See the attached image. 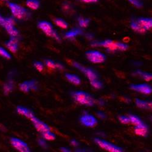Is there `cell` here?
Wrapping results in <instances>:
<instances>
[{
  "label": "cell",
  "instance_id": "26",
  "mask_svg": "<svg viewBox=\"0 0 152 152\" xmlns=\"http://www.w3.org/2000/svg\"><path fill=\"white\" fill-rule=\"evenodd\" d=\"M90 22V20L89 18H83V17H79L78 18V23L79 25L80 28H85L88 26Z\"/></svg>",
  "mask_w": 152,
  "mask_h": 152
},
{
  "label": "cell",
  "instance_id": "4",
  "mask_svg": "<svg viewBox=\"0 0 152 152\" xmlns=\"http://www.w3.org/2000/svg\"><path fill=\"white\" fill-rule=\"evenodd\" d=\"M15 20L14 17L4 18L1 26H2L9 34L10 37H17L19 35V31L15 26Z\"/></svg>",
  "mask_w": 152,
  "mask_h": 152
},
{
  "label": "cell",
  "instance_id": "24",
  "mask_svg": "<svg viewBox=\"0 0 152 152\" xmlns=\"http://www.w3.org/2000/svg\"><path fill=\"white\" fill-rule=\"evenodd\" d=\"M14 89V82L12 80H9L4 85L3 90L5 94H8L11 93Z\"/></svg>",
  "mask_w": 152,
  "mask_h": 152
},
{
  "label": "cell",
  "instance_id": "42",
  "mask_svg": "<svg viewBox=\"0 0 152 152\" xmlns=\"http://www.w3.org/2000/svg\"><path fill=\"white\" fill-rule=\"evenodd\" d=\"M86 37L87 39L91 40V39H93V35L91 34H87L86 35Z\"/></svg>",
  "mask_w": 152,
  "mask_h": 152
},
{
  "label": "cell",
  "instance_id": "14",
  "mask_svg": "<svg viewBox=\"0 0 152 152\" xmlns=\"http://www.w3.org/2000/svg\"><path fill=\"white\" fill-rule=\"evenodd\" d=\"M7 48L12 53H16L18 49V43L17 37H10V39L5 43Z\"/></svg>",
  "mask_w": 152,
  "mask_h": 152
},
{
  "label": "cell",
  "instance_id": "9",
  "mask_svg": "<svg viewBox=\"0 0 152 152\" xmlns=\"http://www.w3.org/2000/svg\"><path fill=\"white\" fill-rule=\"evenodd\" d=\"M80 121L81 124L87 127H94L97 124V119L90 114L85 113L80 117Z\"/></svg>",
  "mask_w": 152,
  "mask_h": 152
},
{
  "label": "cell",
  "instance_id": "15",
  "mask_svg": "<svg viewBox=\"0 0 152 152\" xmlns=\"http://www.w3.org/2000/svg\"><path fill=\"white\" fill-rule=\"evenodd\" d=\"M17 111L19 115L23 116L30 119L34 116V113H33L32 111H31V110L26 107H23L22 106H18L17 107Z\"/></svg>",
  "mask_w": 152,
  "mask_h": 152
},
{
  "label": "cell",
  "instance_id": "27",
  "mask_svg": "<svg viewBox=\"0 0 152 152\" xmlns=\"http://www.w3.org/2000/svg\"><path fill=\"white\" fill-rule=\"evenodd\" d=\"M42 134H43V137L45 139V140L54 141L56 139V134L52 133L51 132H50V130L43 133Z\"/></svg>",
  "mask_w": 152,
  "mask_h": 152
},
{
  "label": "cell",
  "instance_id": "13",
  "mask_svg": "<svg viewBox=\"0 0 152 152\" xmlns=\"http://www.w3.org/2000/svg\"><path fill=\"white\" fill-rule=\"evenodd\" d=\"M19 88L20 90L24 93H28L31 90H37V82L34 80L24 81L19 85Z\"/></svg>",
  "mask_w": 152,
  "mask_h": 152
},
{
  "label": "cell",
  "instance_id": "46",
  "mask_svg": "<svg viewBox=\"0 0 152 152\" xmlns=\"http://www.w3.org/2000/svg\"><path fill=\"white\" fill-rule=\"evenodd\" d=\"M151 121H152V117L151 118Z\"/></svg>",
  "mask_w": 152,
  "mask_h": 152
},
{
  "label": "cell",
  "instance_id": "31",
  "mask_svg": "<svg viewBox=\"0 0 152 152\" xmlns=\"http://www.w3.org/2000/svg\"><path fill=\"white\" fill-rule=\"evenodd\" d=\"M116 49L117 50H121V51H124L128 49V46L125 43L121 42H116Z\"/></svg>",
  "mask_w": 152,
  "mask_h": 152
},
{
  "label": "cell",
  "instance_id": "18",
  "mask_svg": "<svg viewBox=\"0 0 152 152\" xmlns=\"http://www.w3.org/2000/svg\"><path fill=\"white\" fill-rule=\"evenodd\" d=\"M136 104L137 106V107L142 109L152 110V101H149V102H148V101L137 99H136Z\"/></svg>",
  "mask_w": 152,
  "mask_h": 152
},
{
  "label": "cell",
  "instance_id": "39",
  "mask_svg": "<svg viewBox=\"0 0 152 152\" xmlns=\"http://www.w3.org/2000/svg\"><path fill=\"white\" fill-rule=\"evenodd\" d=\"M56 68L60 69V70H62L64 69V66L60 63H56Z\"/></svg>",
  "mask_w": 152,
  "mask_h": 152
},
{
  "label": "cell",
  "instance_id": "41",
  "mask_svg": "<svg viewBox=\"0 0 152 152\" xmlns=\"http://www.w3.org/2000/svg\"><path fill=\"white\" fill-rule=\"evenodd\" d=\"M60 150L61 151H63V152H68V151H70L69 149L67 147H61L60 148Z\"/></svg>",
  "mask_w": 152,
  "mask_h": 152
},
{
  "label": "cell",
  "instance_id": "16",
  "mask_svg": "<svg viewBox=\"0 0 152 152\" xmlns=\"http://www.w3.org/2000/svg\"><path fill=\"white\" fill-rule=\"evenodd\" d=\"M135 133L140 136H145L148 133L147 126L143 122L138 125H136L134 127Z\"/></svg>",
  "mask_w": 152,
  "mask_h": 152
},
{
  "label": "cell",
  "instance_id": "33",
  "mask_svg": "<svg viewBox=\"0 0 152 152\" xmlns=\"http://www.w3.org/2000/svg\"><path fill=\"white\" fill-rule=\"evenodd\" d=\"M45 65H46L47 67L50 68H52V69L56 68V63L51 60H46Z\"/></svg>",
  "mask_w": 152,
  "mask_h": 152
},
{
  "label": "cell",
  "instance_id": "32",
  "mask_svg": "<svg viewBox=\"0 0 152 152\" xmlns=\"http://www.w3.org/2000/svg\"><path fill=\"white\" fill-rule=\"evenodd\" d=\"M128 1L130 4L137 8H141L143 6V4L141 0H128Z\"/></svg>",
  "mask_w": 152,
  "mask_h": 152
},
{
  "label": "cell",
  "instance_id": "36",
  "mask_svg": "<svg viewBox=\"0 0 152 152\" xmlns=\"http://www.w3.org/2000/svg\"><path fill=\"white\" fill-rule=\"evenodd\" d=\"M38 144H39V145L43 148H46L48 147L47 143H46V141L45 140L44 138L39 139V141H38Z\"/></svg>",
  "mask_w": 152,
  "mask_h": 152
},
{
  "label": "cell",
  "instance_id": "21",
  "mask_svg": "<svg viewBox=\"0 0 152 152\" xmlns=\"http://www.w3.org/2000/svg\"><path fill=\"white\" fill-rule=\"evenodd\" d=\"M82 34V31L80 29L75 28L74 29H72V30L67 32L65 34V37L66 38V39H73V38L77 37V35H79Z\"/></svg>",
  "mask_w": 152,
  "mask_h": 152
},
{
  "label": "cell",
  "instance_id": "2",
  "mask_svg": "<svg viewBox=\"0 0 152 152\" xmlns=\"http://www.w3.org/2000/svg\"><path fill=\"white\" fill-rule=\"evenodd\" d=\"M72 97L76 102L85 106H93L95 102L94 99L91 96L83 91H75L73 93Z\"/></svg>",
  "mask_w": 152,
  "mask_h": 152
},
{
  "label": "cell",
  "instance_id": "25",
  "mask_svg": "<svg viewBox=\"0 0 152 152\" xmlns=\"http://www.w3.org/2000/svg\"><path fill=\"white\" fill-rule=\"evenodd\" d=\"M54 23L58 27L61 29H67L68 27V24L67 23V22L60 18L55 19Z\"/></svg>",
  "mask_w": 152,
  "mask_h": 152
},
{
  "label": "cell",
  "instance_id": "12",
  "mask_svg": "<svg viewBox=\"0 0 152 152\" xmlns=\"http://www.w3.org/2000/svg\"><path fill=\"white\" fill-rule=\"evenodd\" d=\"M132 90L144 94H150L152 93V87L148 84H137L130 86Z\"/></svg>",
  "mask_w": 152,
  "mask_h": 152
},
{
  "label": "cell",
  "instance_id": "8",
  "mask_svg": "<svg viewBox=\"0 0 152 152\" xmlns=\"http://www.w3.org/2000/svg\"><path fill=\"white\" fill-rule=\"evenodd\" d=\"M72 65L75 68L82 71L86 76V77L89 79L90 80H92L94 79H96L97 78V74L91 69L90 68H87L82 65H80L79 63L77 62H73L72 63Z\"/></svg>",
  "mask_w": 152,
  "mask_h": 152
},
{
  "label": "cell",
  "instance_id": "40",
  "mask_svg": "<svg viewBox=\"0 0 152 152\" xmlns=\"http://www.w3.org/2000/svg\"><path fill=\"white\" fill-rule=\"evenodd\" d=\"M71 144L73 146V147H77L78 145H79V143H78V142L76 141V140H72L71 141Z\"/></svg>",
  "mask_w": 152,
  "mask_h": 152
},
{
  "label": "cell",
  "instance_id": "6",
  "mask_svg": "<svg viewBox=\"0 0 152 152\" xmlns=\"http://www.w3.org/2000/svg\"><path fill=\"white\" fill-rule=\"evenodd\" d=\"M87 58L93 63H101L105 60V56L104 54L97 50H90L86 53Z\"/></svg>",
  "mask_w": 152,
  "mask_h": 152
},
{
  "label": "cell",
  "instance_id": "5",
  "mask_svg": "<svg viewBox=\"0 0 152 152\" xmlns=\"http://www.w3.org/2000/svg\"><path fill=\"white\" fill-rule=\"evenodd\" d=\"M95 142L100 147L103 149H104L106 151H110V152H121L122 151V148L113 144L112 143H110L108 141L102 140L99 138H95L94 139Z\"/></svg>",
  "mask_w": 152,
  "mask_h": 152
},
{
  "label": "cell",
  "instance_id": "1",
  "mask_svg": "<svg viewBox=\"0 0 152 152\" xmlns=\"http://www.w3.org/2000/svg\"><path fill=\"white\" fill-rule=\"evenodd\" d=\"M7 5L14 18L23 20L29 18L30 13L24 7L12 2H8Z\"/></svg>",
  "mask_w": 152,
  "mask_h": 152
},
{
  "label": "cell",
  "instance_id": "30",
  "mask_svg": "<svg viewBox=\"0 0 152 152\" xmlns=\"http://www.w3.org/2000/svg\"><path fill=\"white\" fill-rule=\"evenodd\" d=\"M90 83L91 85V86L96 88V89H100L102 87V83H101L99 80H98L97 79L90 80Z\"/></svg>",
  "mask_w": 152,
  "mask_h": 152
},
{
  "label": "cell",
  "instance_id": "3",
  "mask_svg": "<svg viewBox=\"0 0 152 152\" xmlns=\"http://www.w3.org/2000/svg\"><path fill=\"white\" fill-rule=\"evenodd\" d=\"M38 28L42 30L46 35L53 38L57 41H60V37L54 29L53 24L46 21H41L38 23Z\"/></svg>",
  "mask_w": 152,
  "mask_h": 152
},
{
  "label": "cell",
  "instance_id": "28",
  "mask_svg": "<svg viewBox=\"0 0 152 152\" xmlns=\"http://www.w3.org/2000/svg\"><path fill=\"white\" fill-rule=\"evenodd\" d=\"M129 118H130V122L133 124L134 125H138L139 124H141L142 123V121L141 120V119L138 118L137 116L135 115H130L129 116Z\"/></svg>",
  "mask_w": 152,
  "mask_h": 152
},
{
  "label": "cell",
  "instance_id": "23",
  "mask_svg": "<svg viewBox=\"0 0 152 152\" xmlns=\"http://www.w3.org/2000/svg\"><path fill=\"white\" fill-rule=\"evenodd\" d=\"M134 74L139 75L142 77L144 80L149 82L152 80V74L148 72H144L140 71H137L134 72Z\"/></svg>",
  "mask_w": 152,
  "mask_h": 152
},
{
  "label": "cell",
  "instance_id": "11",
  "mask_svg": "<svg viewBox=\"0 0 152 152\" xmlns=\"http://www.w3.org/2000/svg\"><path fill=\"white\" fill-rule=\"evenodd\" d=\"M32 122L34 124V126H35V129L42 133L46 132L47 131H49L50 130L49 125H48L46 123L44 122L40 121L39 119L36 118L35 116L31 119Z\"/></svg>",
  "mask_w": 152,
  "mask_h": 152
},
{
  "label": "cell",
  "instance_id": "34",
  "mask_svg": "<svg viewBox=\"0 0 152 152\" xmlns=\"http://www.w3.org/2000/svg\"><path fill=\"white\" fill-rule=\"evenodd\" d=\"M34 66L36 68V69L37 71H39V72H42L44 69V65L40 61H36L34 63Z\"/></svg>",
  "mask_w": 152,
  "mask_h": 152
},
{
  "label": "cell",
  "instance_id": "22",
  "mask_svg": "<svg viewBox=\"0 0 152 152\" xmlns=\"http://www.w3.org/2000/svg\"><path fill=\"white\" fill-rule=\"evenodd\" d=\"M26 4L30 9L36 10L40 7V3L39 0H27Z\"/></svg>",
  "mask_w": 152,
  "mask_h": 152
},
{
  "label": "cell",
  "instance_id": "10",
  "mask_svg": "<svg viewBox=\"0 0 152 152\" xmlns=\"http://www.w3.org/2000/svg\"><path fill=\"white\" fill-rule=\"evenodd\" d=\"M116 42H113L111 40H106L102 42H95L91 44L93 46H101L105 48L109 52L116 51Z\"/></svg>",
  "mask_w": 152,
  "mask_h": 152
},
{
  "label": "cell",
  "instance_id": "44",
  "mask_svg": "<svg viewBox=\"0 0 152 152\" xmlns=\"http://www.w3.org/2000/svg\"><path fill=\"white\" fill-rule=\"evenodd\" d=\"M99 103H100V104L101 105H104V101L103 100H100V101H99Z\"/></svg>",
  "mask_w": 152,
  "mask_h": 152
},
{
  "label": "cell",
  "instance_id": "43",
  "mask_svg": "<svg viewBox=\"0 0 152 152\" xmlns=\"http://www.w3.org/2000/svg\"><path fill=\"white\" fill-rule=\"evenodd\" d=\"M3 19H4V17H2V16H1V15L0 14V24H1V23H2V21H3Z\"/></svg>",
  "mask_w": 152,
  "mask_h": 152
},
{
  "label": "cell",
  "instance_id": "7",
  "mask_svg": "<svg viewBox=\"0 0 152 152\" xmlns=\"http://www.w3.org/2000/svg\"><path fill=\"white\" fill-rule=\"evenodd\" d=\"M11 145L16 150L21 152H29L30 148L28 144L17 137H12L10 139Z\"/></svg>",
  "mask_w": 152,
  "mask_h": 152
},
{
  "label": "cell",
  "instance_id": "38",
  "mask_svg": "<svg viewBox=\"0 0 152 152\" xmlns=\"http://www.w3.org/2000/svg\"><path fill=\"white\" fill-rule=\"evenodd\" d=\"M97 115L101 119H104L105 118V115L102 111H98L97 113Z\"/></svg>",
  "mask_w": 152,
  "mask_h": 152
},
{
  "label": "cell",
  "instance_id": "37",
  "mask_svg": "<svg viewBox=\"0 0 152 152\" xmlns=\"http://www.w3.org/2000/svg\"><path fill=\"white\" fill-rule=\"evenodd\" d=\"M80 1L83 3H87V4H93V3H96L98 2L99 0H80Z\"/></svg>",
  "mask_w": 152,
  "mask_h": 152
},
{
  "label": "cell",
  "instance_id": "35",
  "mask_svg": "<svg viewBox=\"0 0 152 152\" xmlns=\"http://www.w3.org/2000/svg\"><path fill=\"white\" fill-rule=\"evenodd\" d=\"M119 120L123 124H128L130 122L129 116L127 117L125 116H121L119 117Z\"/></svg>",
  "mask_w": 152,
  "mask_h": 152
},
{
  "label": "cell",
  "instance_id": "19",
  "mask_svg": "<svg viewBox=\"0 0 152 152\" xmlns=\"http://www.w3.org/2000/svg\"><path fill=\"white\" fill-rule=\"evenodd\" d=\"M65 77L69 82H71L74 85H78L81 83L80 79L77 75L72 74H66Z\"/></svg>",
  "mask_w": 152,
  "mask_h": 152
},
{
  "label": "cell",
  "instance_id": "20",
  "mask_svg": "<svg viewBox=\"0 0 152 152\" xmlns=\"http://www.w3.org/2000/svg\"><path fill=\"white\" fill-rule=\"evenodd\" d=\"M130 26L132 29L138 33L142 34L144 33L146 31L143 28V27L141 26V25L139 24V23L137 21H132L130 24Z\"/></svg>",
  "mask_w": 152,
  "mask_h": 152
},
{
  "label": "cell",
  "instance_id": "29",
  "mask_svg": "<svg viewBox=\"0 0 152 152\" xmlns=\"http://www.w3.org/2000/svg\"><path fill=\"white\" fill-rule=\"evenodd\" d=\"M0 56L7 59L11 58V55L10 54V53L6 49H4L2 47H0Z\"/></svg>",
  "mask_w": 152,
  "mask_h": 152
},
{
  "label": "cell",
  "instance_id": "45",
  "mask_svg": "<svg viewBox=\"0 0 152 152\" xmlns=\"http://www.w3.org/2000/svg\"><path fill=\"white\" fill-rule=\"evenodd\" d=\"M0 1H7V0H0Z\"/></svg>",
  "mask_w": 152,
  "mask_h": 152
},
{
  "label": "cell",
  "instance_id": "17",
  "mask_svg": "<svg viewBox=\"0 0 152 152\" xmlns=\"http://www.w3.org/2000/svg\"><path fill=\"white\" fill-rule=\"evenodd\" d=\"M139 24L147 31L152 29V18H140L137 20Z\"/></svg>",
  "mask_w": 152,
  "mask_h": 152
}]
</instances>
